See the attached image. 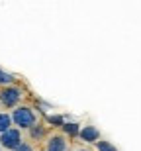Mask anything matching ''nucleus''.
<instances>
[{
	"label": "nucleus",
	"mask_w": 141,
	"mask_h": 151,
	"mask_svg": "<svg viewBox=\"0 0 141 151\" xmlns=\"http://www.w3.org/2000/svg\"><path fill=\"white\" fill-rule=\"evenodd\" d=\"M49 151H65V141H63V137H51Z\"/></svg>",
	"instance_id": "5"
},
{
	"label": "nucleus",
	"mask_w": 141,
	"mask_h": 151,
	"mask_svg": "<svg viewBox=\"0 0 141 151\" xmlns=\"http://www.w3.org/2000/svg\"><path fill=\"white\" fill-rule=\"evenodd\" d=\"M14 151H29V147L28 145H20V147H16Z\"/></svg>",
	"instance_id": "12"
},
{
	"label": "nucleus",
	"mask_w": 141,
	"mask_h": 151,
	"mask_svg": "<svg viewBox=\"0 0 141 151\" xmlns=\"http://www.w3.org/2000/svg\"><path fill=\"white\" fill-rule=\"evenodd\" d=\"M49 122H51V124H63V120H61L59 116H51V118H49Z\"/></svg>",
	"instance_id": "10"
},
{
	"label": "nucleus",
	"mask_w": 141,
	"mask_h": 151,
	"mask_svg": "<svg viewBox=\"0 0 141 151\" xmlns=\"http://www.w3.org/2000/svg\"><path fill=\"white\" fill-rule=\"evenodd\" d=\"M0 145L6 147V149H16V147L22 145V137H20V132L18 129H8L0 135Z\"/></svg>",
	"instance_id": "2"
},
{
	"label": "nucleus",
	"mask_w": 141,
	"mask_h": 151,
	"mask_svg": "<svg viewBox=\"0 0 141 151\" xmlns=\"http://www.w3.org/2000/svg\"><path fill=\"white\" fill-rule=\"evenodd\" d=\"M31 135H34V137L41 135V129H39V128H34V129H31Z\"/></svg>",
	"instance_id": "11"
},
{
	"label": "nucleus",
	"mask_w": 141,
	"mask_h": 151,
	"mask_svg": "<svg viewBox=\"0 0 141 151\" xmlns=\"http://www.w3.org/2000/svg\"><path fill=\"white\" fill-rule=\"evenodd\" d=\"M63 129H65L69 135H74L77 132H79V126H77V124H65V126H63Z\"/></svg>",
	"instance_id": "8"
},
{
	"label": "nucleus",
	"mask_w": 141,
	"mask_h": 151,
	"mask_svg": "<svg viewBox=\"0 0 141 151\" xmlns=\"http://www.w3.org/2000/svg\"><path fill=\"white\" fill-rule=\"evenodd\" d=\"M20 90L18 88H4L0 92V102L4 104V106H14L18 100H20Z\"/></svg>",
	"instance_id": "3"
},
{
	"label": "nucleus",
	"mask_w": 141,
	"mask_h": 151,
	"mask_svg": "<svg viewBox=\"0 0 141 151\" xmlns=\"http://www.w3.org/2000/svg\"><path fill=\"white\" fill-rule=\"evenodd\" d=\"M6 83H12V75L4 73V71L0 69V84H6Z\"/></svg>",
	"instance_id": "9"
},
{
	"label": "nucleus",
	"mask_w": 141,
	"mask_h": 151,
	"mask_svg": "<svg viewBox=\"0 0 141 151\" xmlns=\"http://www.w3.org/2000/svg\"><path fill=\"white\" fill-rule=\"evenodd\" d=\"M10 124H12V118L8 114H0V134H4L10 129Z\"/></svg>",
	"instance_id": "6"
},
{
	"label": "nucleus",
	"mask_w": 141,
	"mask_h": 151,
	"mask_svg": "<svg viewBox=\"0 0 141 151\" xmlns=\"http://www.w3.org/2000/svg\"><path fill=\"white\" fill-rule=\"evenodd\" d=\"M80 137L84 141H96L98 139V129L92 128V126H84V128L80 129Z\"/></svg>",
	"instance_id": "4"
},
{
	"label": "nucleus",
	"mask_w": 141,
	"mask_h": 151,
	"mask_svg": "<svg viewBox=\"0 0 141 151\" xmlns=\"http://www.w3.org/2000/svg\"><path fill=\"white\" fill-rule=\"evenodd\" d=\"M96 147H98V151H118L112 143H108V141H98Z\"/></svg>",
	"instance_id": "7"
},
{
	"label": "nucleus",
	"mask_w": 141,
	"mask_h": 151,
	"mask_svg": "<svg viewBox=\"0 0 141 151\" xmlns=\"http://www.w3.org/2000/svg\"><path fill=\"white\" fill-rule=\"evenodd\" d=\"M12 120H14L16 126H20V128H31L34 122H35V118H34V114H31L29 108H18V110H14Z\"/></svg>",
	"instance_id": "1"
}]
</instances>
